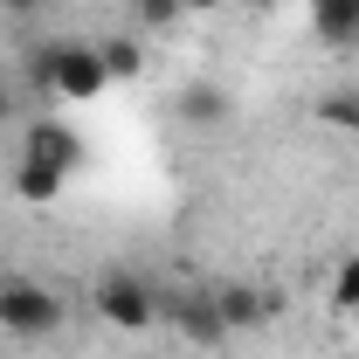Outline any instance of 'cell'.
<instances>
[{
    "label": "cell",
    "instance_id": "obj_14",
    "mask_svg": "<svg viewBox=\"0 0 359 359\" xmlns=\"http://www.w3.org/2000/svg\"><path fill=\"white\" fill-rule=\"evenodd\" d=\"M42 0H0V14H35Z\"/></svg>",
    "mask_w": 359,
    "mask_h": 359
},
{
    "label": "cell",
    "instance_id": "obj_4",
    "mask_svg": "<svg viewBox=\"0 0 359 359\" xmlns=\"http://www.w3.org/2000/svg\"><path fill=\"white\" fill-rule=\"evenodd\" d=\"M173 118L187 132H228L235 125V90L215 83V76H187L173 90Z\"/></svg>",
    "mask_w": 359,
    "mask_h": 359
},
{
    "label": "cell",
    "instance_id": "obj_6",
    "mask_svg": "<svg viewBox=\"0 0 359 359\" xmlns=\"http://www.w3.org/2000/svg\"><path fill=\"white\" fill-rule=\"evenodd\" d=\"M173 332L187 339V346H222L228 339V325L222 311H215V283H194V290H173Z\"/></svg>",
    "mask_w": 359,
    "mask_h": 359
},
{
    "label": "cell",
    "instance_id": "obj_15",
    "mask_svg": "<svg viewBox=\"0 0 359 359\" xmlns=\"http://www.w3.org/2000/svg\"><path fill=\"white\" fill-rule=\"evenodd\" d=\"M187 14H215V7H228V0H180Z\"/></svg>",
    "mask_w": 359,
    "mask_h": 359
},
{
    "label": "cell",
    "instance_id": "obj_11",
    "mask_svg": "<svg viewBox=\"0 0 359 359\" xmlns=\"http://www.w3.org/2000/svg\"><path fill=\"white\" fill-rule=\"evenodd\" d=\"M318 118L359 138V90H325V97H318Z\"/></svg>",
    "mask_w": 359,
    "mask_h": 359
},
{
    "label": "cell",
    "instance_id": "obj_5",
    "mask_svg": "<svg viewBox=\"0 0 359 359\" xmlns=\"http://www.w3.org/2000/svg\"><path fill=\"white\" fill-rule=\"evenodd\" d=\"M14 159H35V166H48V173L76 180V166H83V138H76V125H62V118H35L28 132H21V152Z\"/></svg>",
    "mask_w": 359,
    "mask_h": 359
},
{
    "label": "cell",
    "instance_id": "obj_9",
    "mask_svg": "<svg viewBox=\"0 0 359 359\" xmlns=\"http://www.w3.org/2000/svg\"><path fill=\"white\" fill-rule=\"evenodd\" d=\"M14 194H21L28 208H48V201H62V194H69V180L48 173V166H35V159H14Z\"/></svg>",
    "mask_w": 359,
    "mask_h": 359
},
{
    "label": "cell",
    "instance_id": "obj_2",
    "mask_svg": "<svg viewBox=\"0 0 359 359\" xmlns=\"http://www.w3.org/2000/svg\"><path fill=\"white\" fill-rule=\"evenodd\" d=\"M90 304H97V318H104L111 332H145L152 318L166 311L159 290H152V276H138V269H104L97 290H90Z\"/></svg>",
    "mask_w": 359,
    "mask_h": 359
},
{
    "label": "cell",
    "instance_id": "obj_10",
    "mask_svg": "<svg viewBox=\"0 0 359 359\" xmlns=\"http://www.w3.org/2000/svg\"><path fill=\"white\" fill-rule=\"evenodd\" d=\"M97 55H104L111 83H138V76H145V42H138V35H104Z\"/></svg>",
    "mask_w": 359,
    "mask_h": 359
},
{
    "label": "cell",
    "instance_id": "obj_8",
    "mask_svg": "<svg viewBox=\"0 0 359 359\" xmlns=\"http://www.w3.org/2000/svg\"><path fill=\"white\" fill-rule=\"evenodd\" d=\"M311 35L325 48H359V7L353 0H311Z\"/></svg>",
    "mask_w": 359,
    "mask_h": 359
},
{
    "label": "cell",
    "instance_id": "obj_16",
    "mask_svg": "<svg viewBox=\"0 0 359 359\" xmlns=\"http://www.w3.org/2000/svg\"><path fill=\"white\" fill-rule=\"evenodd\" d=\"M7 118H14V90L0 83V125H7Z\"/></svg>",
    "mask_w": 359,
    "mask_h": 359
},
{
    "label": "cell",
    "instance_id": "obj_17",
    "mask_svg": "<svg viewBox=\"0 0 359 359\" xmlns=\"http://www.w3.org/2000/svg\"><path fill=\"white\" fill-rule=\"evenodd\" d=\"M242 7H256V14H269V7H283V0H242Z\"/></svg>",
    "mask_w": 359,
    "mask_h": 359
},
{
    "label": "cell",
    "instance_id": "obj_12",
    "mask_svg": "<svg viewBox=\"0 0 359 359\" xmlns=\"http://www.w3.org/2000/svg\"><path fill=\"white\" fill-rule=\"evenodd\" d=\"M132 14H138V28H145V35H166V28L187 21V7H180V0H132Z\"/></svg>",
    "mask_w": 359,
    "mask_h": 359
},
{
    "label": "cell",
    "instance_id": "obj_18",
    "mask_svg": "<svg viewBox=\"0 0 359 359\" xmlns=\"http://www.w3.org/2000/svg\"><path fill=\"white\" fill-rule=\"evenodd\" d=\"M353 7H359V0H353Z\"/></svg>",
    "mask_w": 359,
    "mask_h": 359
},
{
    "label": "cell",
    "instance_id": "obj_13",
    "mask_svg": "<svg viewBox=\"0 0 359 359\" xmlns=\"http://www.w3.org/2000/svg\"><path fill=\"white\" fill-rule=\"evenodd\" d=\"M332 304H339V311H359V256L339 263V276H332Z\"/></svg>",
    "mask_w": 359,
    "mask_h": 359
},
{
    "label": "cell",
    "instance_id": "obj_1",
    "mask_svg": "<svg viewBox=\"0 0 359 359\" xmlns=\"http://www.w3.org/2000/svg\"><path fill=\"white\" fill-rule=\"evenodd\" d=\"M28 76L42 90H55V97H69V104H90V97L111 90V69H104L97 42H42L28 55Z\"/></svg>",
    "mask_w": 359,
    "mask_h": 359
},
{
    "label": "cell",
    "instance_id": "obj_7",
    "mask_svg": "<svg viewBox=\"0 0 359 359\" xmlns=\"http://www.w3.org/2000/svg\"><path fill=\"white\" fill-rule=\"evenodd\" d=\"M215 311H222L228 332H256L269 318V290L263 283H215Z\"/></svg>",
    "mask_w": 359,
    "mask_h": 359
},
{
    "label": "cell",
    "instance_id": "obj_3",
    "mask_svg": "<svg viewBox=\"0 0 359 359\" xmlns=\"http://www.w3.org/2000/svg\"><path fill=\"white\" fill-rule=\"evenodd\" d=\"M62 297L48 290L42 276H0V332H14V339H48V332H62Z\"/></svg>",
    "mask_w": 359,
    "mask_h": 359
}]
</instances>
